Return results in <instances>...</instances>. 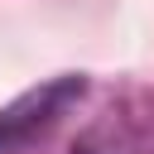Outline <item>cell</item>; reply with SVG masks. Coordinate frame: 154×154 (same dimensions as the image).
<instances>
[{"instance_id": "cell-2", "label": "cell", "mask_w": 154, "mask_h": 154, "mask_svg": "<svg viewBox=\"0 0 154 154\" xmlns=\"http://www.w3.org/2000/svg\"><path fill=\"white\" fill-rule=\"evenodd\" d=\"M72 154H154V106H116L96 116L72 140Z\"/></svg>"}, {"instance_id": "cell-1", "label": "cell", "mask_w": 154, "mask_h": 154, "mask_svg": "<svg viewBox=\"0 0 154 154\" xmlns=\"http://www.w3.org/2000/svg\"><path fill=\"white\" fill-rule=\"evenodd\" d=\"M87 91V77L82 72H58L29 91H19L14 101L0 106V154H14L24 144H34L38 135H48Z\"/></svg>"}]
</instances>
